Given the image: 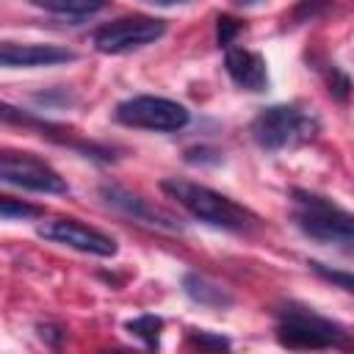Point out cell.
Segmentation results:
<instances>
[{
  "mask_svg": "<svg viewBox=\"0 0 354 354\" xmlns=\"http://www.w3.org/2000/svg\"><path fill=\"white\" fill-rule=\"evenodd\" d=\"M160 191L169 194L180 207H185L196 221H205L216 230H227V232H249L257 224V216L252 210H246L243 205H238L235 199L199 185L194 180H183V177H169L160 183Z\"/></svg>",
  "mask_w": 354,
  "mask_h": 354,
  "instance_id": "cell-1",
  "label": "cell"
},
{
  "mask_svg": "<svg viewBox=\"0 0 354 354\" xmlns=\"http://www.w3.org/2000/svg\"><path fill=\"white\" fill-rule=\"evenodd\" d=\"M249 133L260 149L279 152L313 141L321 133V122L301 105H268L252 119Z\"/></svg>",
  "mask_w": 354,
  "mask_h": 354,
  "instance_id": "cell-2",
  "label": "cell"
},
{
  "mask_svg": "<svg viewBox=\"0 0 354 354\" xmlns=\"http://www.w3.org/2000/svg\"><path fill=\"white\" fill-rule=\"evenodd\" d=\"M293 218H296V227L313 241L335 243L343 249H348L354 241L351 213L321 194L293 191Z\"/></svg>",
  "mask_w": 354,
  "mask_h": 354,
  "instance_id": "cell-3",
  "label": "cell"
},
{
  "mask_svg": "<svg viewBox=\"0 0 354 354\" xmlns=\"http://www.w3.org/2000/svg\"><path fill=\"white\" fill-rule=\"evenodd\" d=\"M277 337L288 348H335L348 346V329L332 318H324L307 307L285 304L279 310Z\"/></svg>",
  "mask_w": 354,
  "mask_h": 354,
  "instance_id": "cell-4",
  "label": "cell"
},
{
  "mask_svg": "<svg viewBox=\"0 0 354 354\" xmlns=\"http://www.w3.org/2000/svg\"><path fill=\"white\" fill-rule=\"evenodd\" d=\"M113 116L124 127H138L152 133H177L191 122V113L183 102L169 97H155V94H138V97L122 100Z\"/></svg>",
  "mask_w": 354,
  "mask_h": 354,
  "instance_id": "cell-5",
  "label": "cell"
},
{
  "mask_svg": "<svg viewBox=\"0 0 354 354\" xmlns=\"http://www.w3.org/2000/svg\"><path fill=\"white\" fill-rule=\"evenodd\" d=\"M166 33V22L158 17H147V14H130V17H119L105 22L102 28L94 30L91 41L97 53L105 55H124L133 50H141L152 41H158Z\"/></svg>",
  "mask_w": 354,
  "mask_h": 354,
  "instance_id": "cell-6",
  "label": "cell"
},
{
  "mask_svg": "<svg viewBox=\"0 0 354 354\" xmlns=\"http://www.w3.org/2000/svg\"><path fill=\"white\" fill-rule=\"evenodd\" d=\"M0 183L33 194H66V180L41 158L28 152H0Z\"/></svg>",
  "mask_w": 354,
  "mask_h": 354,
  "instance_id": "cell-7",
  "label": "cell"
},
{
  "mask_svg": "<svg viewBox=\"0 0 354 354\" xmlns=\"http://www.w3.org/2000/svg\"><path fill=\"white\" fill-rule=\"evenodd\" d=\"M36 232L44 241H53V243H61V246H69L75 252H86L94 257H113L119 252V246L111 235H105L102 230L88 227L77 218H47L36 227Z\"/></svg>",
  "mask_w": 354,
  "mask_h": 354,
  "instance_id": "cell-8",
  "label": "cell"
},
{
  "mask_svg": "<svg viewBox=\"0 0 354 354\" xmlns=\"http://www.w3.org/2000/svg\"><path fill=\"white\" fill-rule=\"evenodd\" d=\"M75 61V53L61 44H0V66L6 69H33V66H55Z\"/></svg>",
  "mask_w": 354,
  "mask_h": 354,
  "instance_id": "cell-9",
  "label": "cell"
},
{
  "mask_svg": "<svg viewBox=\"0 0 354 354\" xmlns=\"http://www.w3.org/2000/svg\"><path fill=\"white\" fill-rule=\"evenodd\" d=\"M100 194L111 207H116V210H122V213H127V216H133L138 221H147V224H155V227H163V230H177L180 227L171 213L149 205L147 199H141L138 194H133V191H127L122 185H102Z\"/></svg>",
  "mask_w": 354,
  "mask_h": 354,
  "instance_id": "cell-10",
  "label": "cell"
},
{
  "mask_svg": "<svg viewBox=\"0 0 354 354\" xmlns=\"http://www.w3.org/2000/svg\"><path fill=\"white\" fill-rule=\"evenodd\" d=\"M224 69L243 91H263L268 86V66L260 53L246 47H224Z\"/></svg>",
  "mask_w": 354,
  "mask_h": 354,
  "instance_id": "cell-11",
  "label": "cell"
},
{
  "mask_svg": "<svg viewBox=\"0 0 354 354\" xmlns=\"http://www.w3.org/2000/svg\"><path fill=\"white\" fill-rule=\"evenodd\" d=\"M183 290L188 293L191 301H196L202 307H210V310H227V307H232V293L224 285H218L210 277H205V274L188 271L183 277Z\"/></svg>",
  "mask_w": 354,
  "mask_h": 354,
  "instance_id": "cell-12",
  "label": "cell"
},
{
  "mask_svg": "<svg viewBox=\"0 0 354 354\" xmlns=\"http://www.w3.org/2000/svg\"><path fill=\"white\" fill-rule=\"evenodd\" d=\"M28 3L61 17H91L108 6V0H28Z\"/></svg>",
  "mask_w": 354,
  "mask_h": 354,
  "instance_id": "cell-13",
  "label": "cell"
},
{
  "mask_svg": "<svg viewBox=\"0 0 354 354\" xmlns=\"http://www.w3.org/2000/svg\"><path fill=\"white\" fill-rule=\"evenodd\" d=\"M0 122L33 127V130H41V136H50V138H55V133H53V130H58L55 124H50V122H44V119H36L33 113L19 111V108H14V105H8V102H3V100H0Z\"/></svg>",
  "mask_w": 354,
  "mask_h": 354,
  "instance_id": "cell-14",
  "label": "cell"
},
{
  "mask_svg": "<svg viewBox=\"0 0 354 354\" xmlns=\"http://www.w3.org/2000/svg\"><path fill=\"white\" fill-rule=\"evenodd\" d=\"M160 329H163V321H160L158 315H138V318L127 321V332H130V335H136V337H141L149 348H155V346H158Z\"/></svg>",
  "mask_w": 354,
  "mask_h": 354,
  "instance_id": "cell-15",
  "label": "cell"
},
{
  "mask_svg": "<svg viewBox=\"0 0 354 354\" xmlns=\"http://www.w3.org/2000/svg\"><path fill=\"white\" fill-rule=\"evenodd\" d=\"M36 216H41L39 205L0 194V218H36Z\"/></svg>",
  "mask_w": 354,
  "mask_h": 354,
  "instance_id": "cell-16",
  "label": "cell"
},
{
  "mask_svg": "<svg viewBox=\"0 0 354 354\" xmlns=\"http://www.w3.org/2000/svg\"><path fill=\"white\" fill-rule=\"evenodd\" d=\"M310 268H313L318 277H324V279H329V282H337L343 290H354V279H351V274H346V271H332V268H326V266L318 263V260H310Z\"/></svg>",
  "mask_w": 354,
  "mask_h": 354,
  "instance_id": "cell-17",
  "label": "cell"
},
{
  "mask_svg": "<svg viewBox=\"0 0 354 354\" xmlns=\"http://www.w3.org/2000/svg\"><path fill=\"white\" fill-rule=\"evenodd\" d=\"M243 30V25L232 17H218V44L221 47H232V39Z\"/></svg>",
  "mask_w": 354,
  "mask_h": 354,
  "instance_id": "cell-18",
  "label": "cell"
},
{
  "mask_svg": "<svg viewBox=\"0 0 354 354\" xmlns=\"http://www.w3.org/2000/svg\"><path fill=\"white\" fill-rule=\"evenodd\" d=\"M191 340L202 348H230V340L227 337H218V335H207V332H194Z\"/></svg>",
  "mask_w": 354,
  "mask_h": 354,
  "instance_id": "cell-19",
  "label": "cell"
},
{
  "mask_svg": "<svg viewBox=\"0 0 354 354\" xmlns=\"http://www.w3.org/2000/svg\"><path fill=\"white\" fill-rule=\"evenodd\" d=\"M152 6H180V3H188V0H147Z\"/></svg>",
  "mask_w": 354,
  "mask_h": 354,
  "instance_id": "cell-20",
  "label": "cell"
},
{
  "mask_svg": "<svg viewBox=\"0 0 354 354\" xmlns=\"http://www.w3.org/2000/svg\"><path fill=\"white\" fill-rule=\"evenodd\" d=\"M238 6H257V3H263V0H235Z\"/></svg>",
  "mask_w": 354,
  "mask_h": 354,
  "instance_id": "cell-21",
  "label": "cell"
}]
</instances>
